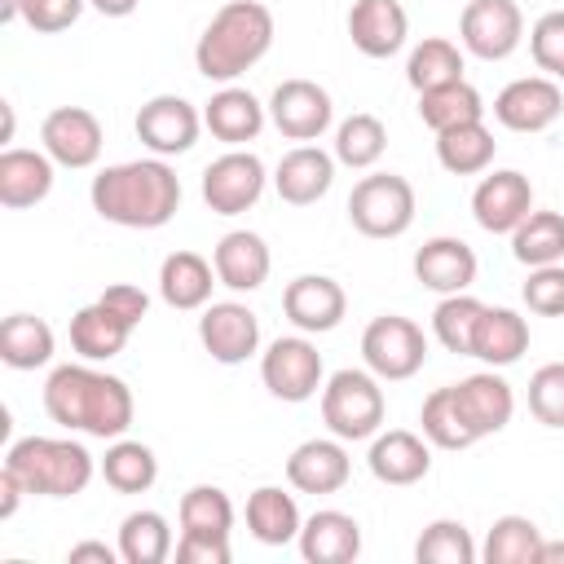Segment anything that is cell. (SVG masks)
I'll list each match as a JSON object with an SVG mask.
<instances>
[{"label":"cell","instance_id":"obj_13","mask_svg":"<svg viewBox=\"0 0 564 564\" xmlns=\"http://www.w3.org/2000/svg\"><path fill=\"white\" fill-rule=\"evenodd\" d=\"M269 119L273 128L286 137V141H317L330 119H335V106H330V93L313 79H282L269 97Z\"/></svg>","mask_w":564,"mask_h":564},{"label":"cell","instance_id":"obj_29","mask_svg":"<svg viewBox=\"0 0 564 564\" xmlns=\"http://www.w3.org/2000/svg\"><path fill=\"white\" fill-rule=\"evenodd\" d=\"M212 278H216V264H207L198 251H172L159 264V295L167 308L194 313V308H207L212 286H216Z\"/></svg>","mask_w":564,"mask_h":564},{"label":"cell","instance_id":"obj_53","mask_svg":"<svg viewBox=\"0 0 564 564\" xmlns=\"http://www.w3.org/2000/svg\"><path fill=\"white\" fill-rule=\"evenodd\" d=\"M88 4H93L97 13H106V18H128L141 0H88Z\"/></svg>","mask_w":564,"mask_h":564},{"label":"cell","instance_id":"obj_50","mask_svg":"<svg viewBox=\"0 0 564 564\" xmlns=\"http://www.w3.org/2000/svg\"><path fill=\"white\" fill-rule=\"evenodd\" d=\"M176 564H229V542L207 538H176Z\"/></svg>","mask_w":564,"mask_h":564},{"label":"cell","instance_id":"obj_16","mask_svg":"<svg viewBox=\"0 0 564 564\" xmlns=\"http://www.w3.org/2000/svg\"><path fill=\"white\" fill-rule=\"evenodd\" d=\"M282 313L291 317L295 330H304V335H326V330H335V326L344 322L348 295H344V286H339L335 278H326V273H300V278H291L286 291H282Z\"/></svg>","mask_w":564,"mask_h":564},{"label":"cell","instance_id":"obj_28","mask_svg":"<svg viewBox=\"0 0 564 564\" xmlns=\"http://www.w3.org/2000/svg\"><path fill=\"white\" fill-rule=\"evenodd\" d=\"M132 322L128 317H119L110 304H101V300H93V304H84L75 317H70V348L84 357V361H110V357H119L123 352V344L132 339Z\"/></svg>","mask_w":564,"mask_h":564},{"label":"cell","instance_id":"obj_38","mask_svg":"<svg viewBox=\"0 0 564 564\" xmlns=\"http://www.w3.org/2000/svg\"><path fill=\"white\" fill-rule=\"evenodd\" d=\"M542 551V529L529 516H498L485 533V564H538Z\"/></svg>","mask_w":564,"mask_h":564},{"label":"cell","instance_id":"obj_1","mask_svg":"<svg viewBox=\"0 0 564 564\" xmlns=\"http://www.w3.org/2000/svg\"><path fill=\"white\" fill-rule=\"evenodd\" d=\"M44 410L57 427L66 432H84L97 441H119L132 427V388L119 375L93 370L88 361H70L57 366L44 379Z\"/></svg>","mask_w":564,"mask_h":564},{"label":"cell","instance_id":"obj_24","mask_svg":"<svg viewBox=\"0 0 564 564\" xmlns=\"http://www.w3.org/2000/svg\"><path fill=\"white\" fill-rule=\"evenodd\" d=\"M264 119H269V106H260L256 93L234 88V84H225L220 93H212V101L203 106V128H207L216 141H225L229 150L256 141L260 128H264Z\"/></svg>","mask_w":564,"mask_h":564},{"label":"cell","instance_id":"obj_27","mask_svg":"<svg viewBox=\"0 0 564 564\" xmlns=\"http://www.w3.org/2000/svg\"><path fill=\"white\" fill-rule=\"evenodd\" d=\"M53 189V159L44 150H18L9 145L0 154V203L9 212L44 203Z\"/></svg>","mask_w":564,"mask_h":564},{"label":"cell","instance_id":"obj_43","mask_svg":"<svg viewBox=\"0 0 564 564\" xmlns=\"http://www.w3.org/2000/svg\"><path fill=\"white\" fill-rule=\"evenodd\" d=\"M419 423H423V436H427L436 449H467V445H476L467 419L458 414L454 388L427 392V397H423V410H419Z\"/></svg>","mask_w":564,"mask_h":564},{"label":"cell","instance_id":"obj_40","mask_svg":"<svg viewBox=\"0 0 564 564\" xmlns=\"http://www.w3.org/2000/svg\"><path fill=\"white\" fill-rule=\"evenodd\" d=\"M388 150V128L375 119V115H348L339 128H335V163L352 167V172H366L383 159Z\"/></svg>","mask_w":564,"mask_h":564},{"label":"cell","instance_id":"obj_42","mask_svg":"<svg viewBox=\"0 0 564 564\" xmlns=\"http://www.w3.org/2000/svg\"><path fill=\"white\" fill-rule=\"evenodd\" d=\"M485 304L467 291L458 295H441L436 313H432V335L441 339V348L458 352V357H471V335H476V322H480Z\"/></svg>","mask_w":564,"mask_h":564},{"label":"cell","instance_id":"obj_4","mask_svg":"<svg viewBox=\"0 0 564 564\" xmlns=\"http://www.w3.org/2000/svg\"><path fill=\"white\" fill-rule=\"evenodd\" d=\"M4 467L35 498H75L88 489V480L97 471L93 454L66 436H22L9 445Z\"/></svg>","mask_w":564,"mask_h":564},{"label":"cell","instance_id":"obj_8","mask_svg":"<svg viewBox=\"0 0 564 564\" xmlns=\"http://www.w3.org/2000/svg\"><path fill=\"white\" fill-rule=\"evenodd\" d=\"M322 375H326V370H322V352H317L313 339H304V330L273 339V344L264 348V357H260V379H264V388H269L278 401H291V405L317 397Z\"/></svg>","mask_w":564,"mask_h":564},{"label":"cell","instance_id":"obj_20","mask_svg":"<svg viewBox=\"0 0 564 564\" xmlns=\"http://www.w3.org/2000/svg\"><path fill=\"white\" fill-rule=\"evenodd\" d=\"M366 467L379 485H419L432 471V441L419 432H405V427L375 432Z\"/></svg>","mask_w":564,"mask_h":564},{"label":"cell","instance_id":"obj_32","mask_svg":"<svg viewBox=\"0 0 564 564\" xmlns=\"http://www.w3.org/2000/svg\"><path fill=\"white\" fill-rule=\"evenodd\" d=\"M0 361L9 370H40L53 361V326L35 313H9L0 326Z\"/></svg>","mask_w":564,"mask_h":564},{"label":"cell","instance_id":"obj_25","mask_svg":"<svg viewBox=\"0 0 564 564\" xmlns=\"http://www.w3.org/2000/svg\"><path fill=\"white\" fill-rule=\"evenodd\" d=\"M212 264H216V282L229 286V291H260L269 282V269H273V256L264 247L260 234L251 229H229L216 251H212Z\"/></svg>","mask_w":564,"mask_h":564},{"label":"cell","instance_id":"obj_12","mask_svg":"<svg viewBox=\"0 0 564 564\" xmlns=\"http://www.w3.org/2000/svg\"><path fill=\"white\" fill-rule=\"evenodd\" d=\"M40 141H44V154L57 167H70V172L93 167L101 159V145H106L101 119L93 110H84V106H57V110H48L44 123H40Z\"/></svg>","mask_w":564,"mask_h":564},{"label":"cell","instance_id":"obj_33","mask_svg":"<svg viewBox=\"0 0 564 564\" xmlns=\"http://www.w3.org/2000/svg\"><path fill=\"white\" fill-rule=\"evenodd\" d=\"M494 132L485 128V119H471V123H458V128H445L436 132V159L449 176H476L494 163Z\"/></svg>","mask_w":564,"mask_h":564},{"label":"cell","instance_id":"obj_35","mask_svg":"<svg viewBox=\"0 0 564 564\" xmlns=\"http://www.w3.org/2000/svg\"><path fill=\"white\" fill-rule=\"evenodd\" d=\"M97 471H101V480H106L115 494H145V489L159 480V458H154L150 445L119 436V441H110V449H106V458L97 463Z\"/></svg>","mask_w":564,"mask_h":564},{"label":"cell","instance_id":"obj_41","mask_svg":"<svg viewBox=\"0 0 564 564\" xmlns=\"http://www.w3.org/2000/svg\"><path fill=\"white\" fill-rule=\"evenodd\" d=\"M405 79H410L414 93H427V88H441V84L463 79V53H458V44H449L445 35H427L423 44H414V53L405 62Z\"/></svg>","mask_w":564,"mask_h":564},{"label":"cell","instance_id":"obj_48","mask_svg":"<svg viewBox=\"0 0 564 564\" xmlns=\"http://www.w3.org/2000/svg\"><path fill=\"white\" fill-rule=\"evenodd\" d=\"M84 4L88 0H26L22 4V22L31 31H40V35H57V31H66V26L79 22Z\"/></svg>","mask_w":564,"mask_h":564},{"label":"cell","instance_id":"obj_7","mask_svg":"<svg viewBox=\"0 0 564 564\" xmlns=\"http://www.w3.org/2000/svg\"><path fill=\"white\" fill-rule=\"evenodd\" d=\"M361 357H366L370 375H379L388 383H401V379H414L423 370L427 335H423L419 322H410L401 313H383L361 330Z\"/></svg>","mask_w":564,"mask_h":564},{"label":"cell","instance_id":"obj_11","mask_svg":"<svg viewBox=\"0 0 564 564\" xmlns=\"http://www.w3.org/2000/svg\"><path fill=\"white\" fill-rule=\"evenodd\" d=\"M132 128H137V141H141L150 154L172 159V154L194 150V141H198V132H203V115H198L185 97L159 93V97H150V101L137 110Z\"/></svg>","mask_w":564,"mask_h":564},{"label":"cell","instance_id":"obj_5","mask_svg":"<svg viewBox=\"0 0 564 564\" xmlns=\"http://www.w3.org/2000/svg\"><path fill=\"white\" fill-rule=\"evenodd\" d=\"M383 388L379 375L370 370H335L322 383V423L330 427V436L339 441H370L383 423Z\"/></svg>","mask_w":564,"mask_h":564},{"label":"cell","instance_id":"obj_9","mask_svg":"<svg viewBox=\"0 0 564 564\" xmlns=\"http://www.w3.org/2000/svg\"><path fill=\"white\" fill-rule=\"evenodd\" d=\"M458 40L480 62H502L524 40V13L516 0H467L458 18Z\"/></svg>","mask_w":564,"mask_h":564},{"label":"cell","instance_id":"obj_6","mask_svg":"<svg viewBox=\"0 0 564 564\" xmlns=\"http://www.w3.org/2000/svg\"><path fill=\"white\" fill-rule=\"evenodd\" d=\"M348 220L366 238H401L414 225V185L397 172H370L348 194Z\"/></svg>","mask_w":564,"mask_h":564},{"label":"cell","instance_id":"obj_51","mask_svg":"<svg viewBox=\"0 0 564 564\" xmlns=\"http://www.w3.org/2000/svg\"><path fill=\"white\" fill-rule=\"evenodd\" d=\"M84 560L115 564V560H123V555H119V546H106V542H75V546H70V564H84Z\"/></svg>","mask_w":564,"mask_h":564},{"label":"cell","instance_id":"obj_36","mask_svg":"<svg viewBox=\"0 0 564 564\" xmlns=\"http://www.w3.org/2000/svg\"><path fill=\"white\" fill-rule=\"evenodd\" d=\"M511 256L524 269L538 264H560L564 260V216L560 212H529L511 229Z\"/></svg>","mask_w":564,"mask_h":564},{"label":"cell","instance_id":"obj_3","mask_svg":"<svg viewBox=\"0 0 564 564\" xmlns=\"http://www.w3.org/2000/svg\"><path fill=\"white\" fill-rule=\"evenodd\" d=\"M273 48V13L260 0H229L194 44V66L212 84H234Z\"/></svg>","mask_w":564,"mask_h":564},{"label":"cell","instance_id":"obj_37","mask_svg":"<svg viewBox=\"0 0 564 564\" xmlns=\"http://www.w3.org/2000/svg\"><path fill=\"white\" fill-rule=\"evenodd\" d=\"M419 119H423L432 132H445V128L485 119V101H480V93H476L467 79H454V84H441V88L419 93Z\"/></svg>","mask_w":564,"mask_h":564},{"label":"cell","instance_id":"obj_2","mask_svg":"<svg viewBox=\"0 0 564 564\" xmlns=\"http://www.w3.org/2000/svg\"><path fill=\"white\" fill-rule=\"evenodd\" d=\"M93 212L123 229H163L181 207V176L167 159H132L93 176Z\"/></svg>","mask_w":564,"mask_h":564},{"label":"cell","instance_id":"obj_44","mask_svg":"<svg viewBox=\"0 0 564 564\" xmlns=\"http://www.w3.org/2000/svg\"><path fill=\"white\" fill-rule=\"evenodd\" d=\"M476 555L480 551L463 520H432L414 542L419 564H476Z\"/></svg>","mask_w":564,"mask_h":564},{"label":"cell","instance_id":"obj_34","mask_svg":"<svg viewBox=\"0 0 564 564\" xmlns=\"http://www.w3.org/2000/svg\"><path fill=\"white\" fill-rule=\"evenodd\" d=\"M229 529H234V502L220 485H194L181 494V538L229 542Z\"/></svg>","mask_w":564,"mask_h":564},{"label":"cell","instance_id":"obj_31","mask_svg":"<svg viewBox=\"0 0 564 564\" xmlns=\"http://www.w3.org/2000/svg\"><path fill=\"white\" fill-rule=\"evenodd\" d=\"M247 529H251V538L264 542V546H286V542L300 538L304 520H300V507H295V498H291L286 489L260 485V489H251V498H247Z\"/></svg>","mask_w":564,"mask_h":564},{"label":"cell","instance_id":"obj_45","mask_svg":"<svg viewBox=\"0 0 564 564\" xmlns=\"http://www.w3.org/2000/svg\"><path fill=\"white\" fill-rule=\"evenodd\" d=\"M529 414L542 427H564V361H546L529 379Z\"/></svg>","mask_w":564,"mask_h":564},{"label":"cell","instance_id":"obj_15","mask_svg":"<svg viewBox=\"0 0 564 564\" xmlns=\"http://www.w3.org/2000/svg\"><path fill=\"white\" fill-rule=\"evenodd\" d=\"M529 212H533V185L516 167H498L480 176V185L471 189V216L485 234H511Z\"/></svg>","mask_w":564,"mask_h":564},{"label":"cell","instance_id":"obj_23","mask_svg":"<svg viewBox=\"0 0 564 564\" xmlns=\"http://www.w3.org/2000/svg\"><path fill=\"white\" fill-rule=\"evenodd\" d=\"M414 278L436 295H458L476 282V251L463 238H449V234L427 238L414 251Z\"/></svg>","mask_w":564,"mask_h":564},{"label":"cell","instance_id":"obj_52","mask_svg":"<svg viewBox=\"0 0 564 564\" xmlns=\"http://www.w3.org/2000/svg\"><path fill=\"white\" fill-rule=\"evenodd\" d=\"M0 494H4V498H0V520H9V516L18 511V498L26 494V489H22V480H18L9 467L0 471Z\"/></svg>","mask_w":564,"mask_h":564},{"label":"cell","instance_id":"obj_26","mask_svg":"<svg viewBox=\"0 0 564 564\" xmlns=\"http://www.w3.org/2000/svg\"><path fill=\"white\" fill-rule=\"evenodd\" d=\"M300 555L308 564H352L361 555V524L348 511H313L300 529Z\"/></svg>","mask_w":564,"mask_h":564},{"label":"cell","instance_id":"obj_17","mask_svg":"<svg viewBox=\"0 0 564 564\" xmlns=\"http://www.w3.org/2000/svg\"><path fill=\"white\" fill-rule=\"evenodd\" d=\"M198 339L212 352V361L220 366H242L256 348H260V317L238 304V300H220L207 304L198 317Z\"/></svg>","mask_w":564,"mask_h":564},{"label":"cell","instance_id":"obj_55","mask_svg":"<svg viewBox=\"0 0 564 564\" xmlns=\"http://www.w3.org/2000/svg\"><path fill=\"white\" fill-rule=\"evenodd\" d=\"M22 4H26V0H0V22H13V18H22Z\"/></svg>","mask_w":564,"mask_h":564},{"label":"cell","instance_id":"obj_18","mask_svg":"<svg viewBox=\"0 0 564 564\" xmlns=\"http://www.w3.org/2000/svg\"><path fill=\"white\" fill-rule=\"evenodd\" d=\"M449 388H454L458 414L467 419V427H471L476 441L502 432V427L511 423V414H516V392H511V383H507L502 375H494V370L467 375V379H458V383H449Z\"/></svg>","mask_w":564,"mask_h":564},{"label":"cell","instance_id":"obj_46","mask_svg":"<svg viewBox=\"0 0 564 564\" xmlns=\"http://www.w3.org/2000/svg\"><path fill=\"white\" fill-rule=\"evenodd\" d=\"M529 53L538 62V70H546L555 84L564 79V9H551L533 22L529 31Z\"/></svg>","mask_w":564,"mask_h":564},{"label":"cell","instance_id":"obj_54","mask_svg":"<svg viewBox=\"0 0 564 564\" xmlns=\"http://www.w3.org/2000/svg\"><path fill=\"white\" fill-rule=\"evenodd\" d=\"M538 564H564V542H546V538H542V551H538Z\"/></svg>","mask_w":564,"mask_h":564},{"label":"cell","instance_id":"obj_49","mask_svg":"<svg viewBox=\"0 0 564 564\" xmlns=\"http://www.w3.org/2000/svg\"><path fill=\"white\" fill-rule=\"evenodd\" d=\"M97 300L110 304V308H115L119 317H128L132 326H141V317L150 313V295H145L141 286H132V282H115V286H106Z\"/></svg>","mask_w":564,"mask_h":564},{"label":"cell","instance_id":"obj_14","mask_svg":"<svg viewBox=\"0 0 564 564\" xmlns=\"http://www.w3.org/2000/svg\"><path fill=\"white\" fill-rule=\"evenodd\" d=\"M564 110V93L551 75H524L511 79L498 97H494V119L511 132H542L560 119Z\"/></svg>","mask_w":564,"mask_h":564},{"label":"cell","instance_id":"obj_22","mask_svg":"<svg viewBox=\"0 0 564 564\" xmlns=\"http://www.w3.org/2000/svg\"><path fill=\"white\" fill-rule=\"evenodd\" d=\"M330 185H335V154H326L322 145H308V141L295 145V150H286L282 163H278V172H273V189L291 207L317 203Z\"/></svg>","mask_w":564,"mask_h":564},{"label":"cell","instance_id":"obj_21","mask_svg":"<svg viewBox=\"0 0 564 564\" xmlns=\"http://www.w3.org/2000/svg\"><path fill=\"white\" fill-rule=\"evenodd\" d=\"M348 35L352 48L366 57H392L405 48L410 18L401 0H352L348 9Z\"/></svg>","mask_w":564,"mask_h":564},{"label":"cell","instance_id":"obj_39","mask_svg":"<svg viewBox=\"0 0 564 564\" xmlns=\"http://www.w3.org/2000/svg\"><path fill=\"white\" fill-rule=\"evenodd\" d=\"M172 529L159 511H132L119 524V555L123 564H163L172 555Z\"/></svg>","mask_w":564,"mask_h":564},{"label":"cell","instance_id":"obj_30","mask_svg":"<svg viewBox=\"0 0 564 564\" xmlns=\"http://www.w3.org/2000/svg\"><path fill=\"white\" fill-rule=\"evenodd\" d=\"M524 352H529V322L516 308H489L485 304L476 335H471V357H480L485 366L498 370V366H516Z\"/></svg>","mask_w":564,"mask_h":564},{"label":"cell","instance_id":"obj_10","mask_svg":"<svg viewBox=\"0 0 564 564\" xmlns=\"http://www.w3.org/2000/svg\"><path fill=\"white\" fill-rule=\"evenodd\" d=\"M264 194V163L251 150H229L203 167V203L216 216H242Z\"/></svg>","mask_w":564,"mask_h":564},{"label":"cell","instance_id":"obj_19","mask_svg":"<svg viewBox=\"0 0 564 564\" xmlns=\"http://www.w3.org/2000/svg\"><path fill=\"white\" fill-rule=\"evenodd\" d=\"M348 471H352V458L339 436L300 441L286 458V480L300 494H339L348 485Z\"/></svg>","mask_w":564,"mask_h":564},{"label":"cell","instance_id":"obj_47","mask_svg":"<svg viewBox=\"0 0 564 564\" xmlns=\"http://www.w3.org/2000/svg\"><path fill=\"white\" fill-rule=\"evenodd\" d=\"M529 313L538 317H564V264H538L529 269V282L520 286Z\"/></svg>","mask_w":564,"mask_h":564}]
</instances>
